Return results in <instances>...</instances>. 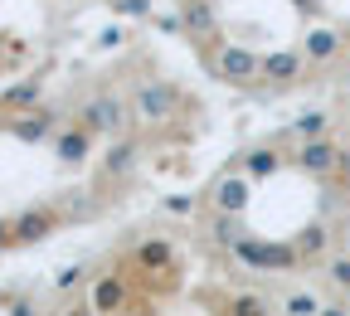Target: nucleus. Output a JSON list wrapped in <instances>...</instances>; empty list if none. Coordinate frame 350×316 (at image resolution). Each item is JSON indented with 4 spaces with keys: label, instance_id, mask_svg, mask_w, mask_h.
I'll return each mask as SVG.
<instances>
[{
    "label": "nucleus",
    "instance_id": "f257e3e1",
    "mask_svg": "<svg viewBox=\"0 0 350 316\" xmlns=\"http://www.w3.org/2000/svg\"><path fill=\"white\" fill-rule=\"evenodd\" d=\"M204 64L219 73V78H229V83H258L262 78V59L239 49V44H204Z\"/></svg>",
    "mask_w": 350,
    "mask_h": 316
},
{
    "label": "nucleus",
    "instance_id": "f03ea898",
    "mask_svg": "<svg viewBox=\"0 0 350 316\" xmlns=\"http://www.w3.org/2000/svg\"><path fill=\"white\" fill-rule=\"evenodd\" d=\"M185 29H190V39H200V44H214V39H219V15H214L209 0H185Z\"/></svg>",
    "mask_w": 350,
    "mask_h": 316
},
{
    "label": "nucleus",
    "instance_id": "7ed1b4c3",
    "mask_svg": "<svg viewBox=\"0 0 350 316\" xmlns=\"http://www.w3.org/2000/svg\"><path fill=\"white\" fill-rule=\"evenodd\" d=\"M59 224H64V214H59V209H49V205H44V209H29V214H20V219H15V243L44 239L49 229H59Z\"/></svg>",
    "mask_w": 350,
    "mask_h": 316
},
{
    "label": "nucleus",
    "instance_id": "20e7f679",
    "mask_svg": "<svg viewBox=\"0 0 350 316\" xmlns=\"http://www.w3.org/2000/svg\"><path fill=\"white\" fill-rule=\"evenodd\" d=\"M131 263H137L142 273H175V267H170V243H165V239L137 243V248H131Z\"/></svg>",
    "mask_w": 350,
    "mask_h": 316
},
{
    "label": "nucleus",
    "instance_id": "39448f33",
    "mask_svg": "<svg viewBox=\"0 0 350 316\" xmlns=\"http://www.w3.org/2000/svg\"><path fill=\"white\" fill-rule=\"evenodd\" d=\"M301 73H306V54L282 49V54H268V59H262V78H273V83H292V78H301Z\"/></svg>",
    "mask_w": 350,
    "mask_h": 316
},
{
    "label": "nucleus",
    "instance_id": "423d86ee",
    "mask_svg": "<svg viewBox=\"0 0 350 316\" xmlns=\"http://www.w3.org/2000/svg\"><path fill=\"white\" fill-rule=\"evenodd\" d=\"M301 54H306V64H331V59L340 54V34H336V29H312Z\"/></svg>",
    "mask_w": 350,
    "mask_h": 316
},
{
    "label": "nucleus",
    "instance_id": "0eeeda50",
    "mask_svg": "<svg viewBox=\"0 0 350 316\" xmlns=\"http://www.w3.org/2000/svg\"><path fill=\"white\" fill-rule=\"evenodd\" d=\"M126 306V282L122 278H98L93 287V311H122Z\"/></svg>",
    "mask_w": 350,
    "mask_h": 316
},
{
    "label": "nucleus",
    "instance_id": "6e6552de",
    "mask_svg": "<svg viewBox=\"0 0 350 316\" xmlns=\"http://www.w3.org/2000/svg\"><path fill=\"white\" fill-rule=\"evenodd\" d=\"M336 161H340V151L326 146V142H306L301 146V170H312V175H326Z\"/></svg>",
    "mask_w": 350,
    "mask_h": 316
},
{
    "label": "nucleus",
    "instance_id": "1a4fd4ad",
    "mask_svg": "<svg viewBox=\"0 0 350 316\" xmlns=\"http://www.w3.org/2000/svg\"><path fill=\"white\" fill-rule=\"evenodd\" d=\"M214 205L239 214V209L248 205V180H239V175H234V180H219V185H214Z\"/></svg>",
    "mask_w": 350,
    "mask_h": 316
},
{
    "label": "nucleus",
    "instance_id": "9d476101",
    "mask_svg": "<svg viewBox=\"0 0 350 316\" xmlns=\"http://www.w3.org/2000/svg\"><path fill=\"white\" fill-rule=\"evenodd\" d=\"M59 156H64V161H83V156H88V127L64 131V137H59Z\"/></svg>",
    "mask_w": 350,
    "mask_h": 316
},
{
    "label": "nucleus",
    "instance_id": "9b49d317",
    "mask_svg": "<svg viewBox=\"0 0 350 316\" xmlns=\"http://www.w3.org/2000/svg\"><path fill=\"white\" fill-rule=\"evenodd\" d=\"M229 316H268V302L253 297V292H243V297L229 302Z\"/></svg>",
    "mask_w": 350,
    "mask_h": 316
},
{
    "label": "nucleus",
    "instance_id": "f8f14e48",
    "mask_svg": "<svg viewBox=\"0 0 350 316\" xmlns=\"http://www.w3.org/2000/svg\"><path fill=\"white\" fill-rule=\"evenodd\" d=\"M10 127H15V137H25V142L49 137V117H44V112H34V122H10Z\"/></svg>",
    "mask_w": 350,
    "mask_h": 316
},
{
    "label": "nucleus",
    "instance_id": "ddd939ff",
    "mask_svg": "<svg viewBox=\"0 0 350 316\" xmlns=\"http://www.w3.org/2000/svg\"><path fill=\"white\" fill-rule=\"evenodd\" d=\"M321 131H326V117H321V112H312V117H301V122H297V137H306V142H317Z\"/></svg>",
    "mask_w": 350,
    "mask_h": 316
},
{
    "label": "nucleus",
    "instance_id": "4468645a",
    "mask_svg": "<svg viewBox=\"0 0 350 316\" xmlns=\"http://www.w3.org/2000/svg\"><path fill=\"white\" fill-rule=\"evenodd\" d=\"M34 98H39V88H34V83H20L15 93L5 98V107H25V103H34Z\"/></svg>",
    "mask_w": 350,
    "mask_h": 316
},
{
    "label": "nucleus",
    "instance_id": "2eb2a0df",
    "mask_svg": "<svg viewBox=\"0 0 350 316\" xmlns=\"http://www.w3.org/2000/svg\"><path fill=\"white\" fill-rule=\"evenodd\" d=\"M248 170H253V175H273V170H278V156H273V151H258V156L248 161Z\"/></svg>",
    "mask_w": 350,
    "mask_h": 316
},
{
    "label": "nucleus",
    "instance_id": "dca6fc26",
    "mask_svg": "<svg viewBox=\"0 0 350 316\" xmlns=\"http://www.w3.org/2000/svg\"><path fill=\"white\" fill-rule=\"evenodd\" d=\"M112 10H122V15H142L146 0H112Z\"/></svg>",
    "mask_w": 350,
    "mask_h": 316
},
{
    "label": "nucleus",
    "instance_id": "f3484780",
    "mask_svg": "<svg viewBox=\"0 0 350 316\" xmlns=\"http://www.w3.org/2000/svg\"><path fill=\"white\" fill-rule=\"evenodd\" d=\"M292 311H297V316H312L317 302H312V297H292Z\"/></svg>",
    "mask_w": 350,
    "mask_h": 316
},
{
    "label": "nucleus",
    "instance_id": "a211bd4d",
    "mask_svg": "<svg viewBox=\"0 0 350 316\" xmlns=\"http://www.w3.org/2000/svg\"><path fill=\"white\" fill-rule=\"evenodd\" d=\"M15 243V219H0V248Z\"/></svg>",
    "mask_w": 350,
    "mask_h": 316
},
{
    "label": "nucleus",
    "instance_id": "6ab92c4d",
    "mask_svg": "<svg viewBox=\"0 0 350 316\" xmlns=\"http://www.w3.org/2000/svg\"><path fill=\"white\" fill-rule=\"evenodd\" d=\"M64 316H93V306H73V311H64Z\"/></svg>",
    "mask_w": 350,
    "mask_h": 316
}]
</instances>
